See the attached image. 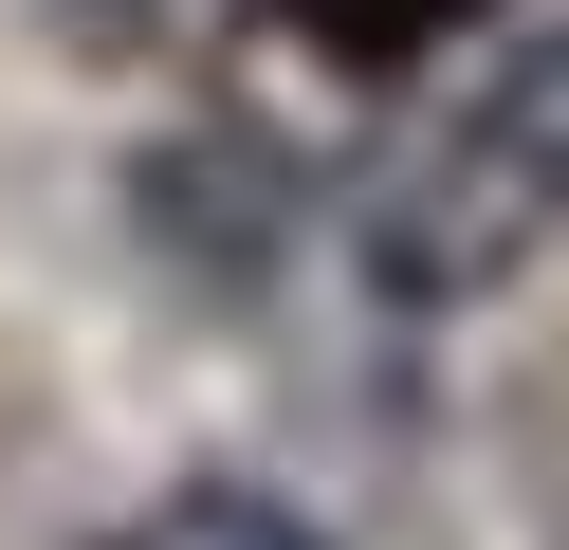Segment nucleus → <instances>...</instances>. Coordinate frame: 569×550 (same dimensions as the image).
Returning a JSON list of instances; mask_svg holds the SVG:
<instances>
[{
	"mask_svg": "<svg viewBox=\"0 0 569 550\" xmlns=\"http://www.w3.org/2000/svg\"><path fill=\"white\" fill-rule=\"evenodd\" d=\"M478 129H496V147H515V166H532V202H551V220H569V19H532V37H515V56H496V73H478Z\"/></svg>",
	"mask_w": 569,
	"mask_h": 550,
	"instance_id": "nucleus-3",
	"label": "nucleus"
},
{
	"mask_svg": "<svg viewBox=\"0 0 569 550\" xmlns=\"http://www.w3.org/2000/svg\"><path fill=\"white\" fill-rule=\"evenodd\" d=\"M129 550H331V532H312L295 496H258V477H184V496H166Z\"/></svg>",
	"mask_w": 569,
	"mask_h": 550,
	"instance_id": "nucleus-4",
	"label": "nucleus"
},
{
	"mask_svg": "<svg viewBox=\"0 0 569 550\" xmlns=\"http://www.w3.org/2000/svg\"><path fill=\"white\" fill-rule=\"evenodd\" d=\"M551 239H569V220L532 202V166L478 129V110H441V129H422L405 166L349 202V257H368L386 312H478V293H515Z\"/></svg>",
	"mask_w": 569,
	"mask_h": 550,
	"instance_id": "nucleus-1",
	"label": "nucleus"
},
{
	"mask_svg": "<svg viewBox=\"0 0 569 550\" xmlns=\"http://www.w3.org/2000/svg\"><path fill=\"white\" fill-rule=\"evenodd\" d=\"M148 239L184 257L202 293H258L276 257H295V166H276V147H239V129L148 147Z\"/></svg>",
	"mask_w": 569,
	"mask_h": 550,
	"instance_id": "nucleus-2",
	"label": "nucleus"
}]
</instances>
